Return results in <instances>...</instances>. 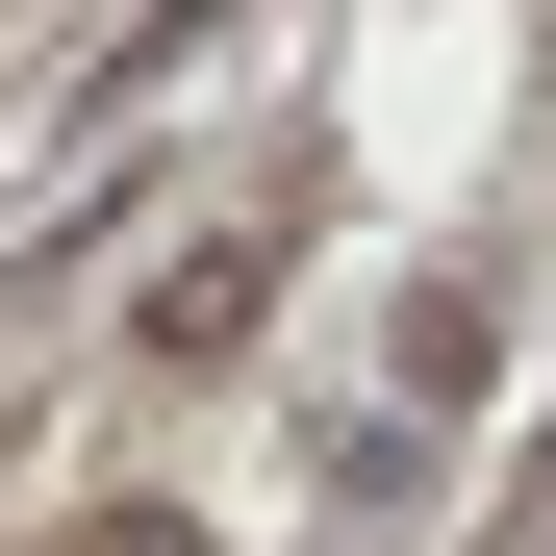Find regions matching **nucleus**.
I'll list each match as a JSON object with an SVG mask.
<instances>
[{
  "instance_id": "obj_1",
  "label": "nucleus",
  "mask_w": 556,
  "mask_h": 556,
  "mask_svg": "<svg viewBox=\"0 0 556 556\" xmlns=\"http://www.w3.org/2000/svg\"><path fill=\"white\" fill-rule=\"evenodd\" d=\"M253 278H278L253 228H228V253H177V278H152V354H228V329H253Z\"/></svg>"
}]
</instances>
